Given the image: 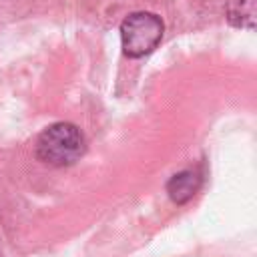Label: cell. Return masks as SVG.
<instances>
[{"label":"cell","instance_id":"277c9868","mask_svg":"<svg viewBox=\"0 0 257 257\" xmlns=\"http://www.w3.org/2000/svg\"><path fill=\"white\" fill-rule=\"evenodd\" d=\"M227 20L239 28H253L255 22V0H229Z\"/></svg>","mask_w":257,"mask_h":257},{"label":"cell","instance_id":"3957f363","mask_svg":"<svg viewBox=\"0 0 257 257\" xmlns=\"http://www.w3.org/2000/svg\"><path fill=\"white\" fill-rule=\"evenodd\" d=\"M201 183H203V177H201L199 171H195V169H185V171H181V173H175V175L169 179V183H167V193H169V197H171L173 203L183 205V203H187V201H191V199L195 197V193L199 191Z\"/></svg>","mask_w":257,"mask_h":257},{"label":"cell","instance_id":"7a4b0ae2","mask_svg":"<svg viewBox=\"0 0 257 257\" xmlns=\"http://www.w3.org/2000/svg\"><path fill=\"white\" fill-rule=\"evenodd\" d=\"M163 20L153 12H133L120 24L124 54L139 58L153 52L163 38Z\"/></svg>","mask_w":257,"mask_h":257},{"label":"cell","instance_id":"6da1fadb","mask_svg":"<svg viewBox=\"0 0 257 257\" xmlns=\"http://www.w3.org/2000/svg\"><path fill=\"white\" fill-rule=\"evenodd\" d=\"M84 135L72 122H54L46 126L36 141V155L52 167H68L84 153Z\"/></svg>","mask_w":257,"mask_h":257}]
</instances>
